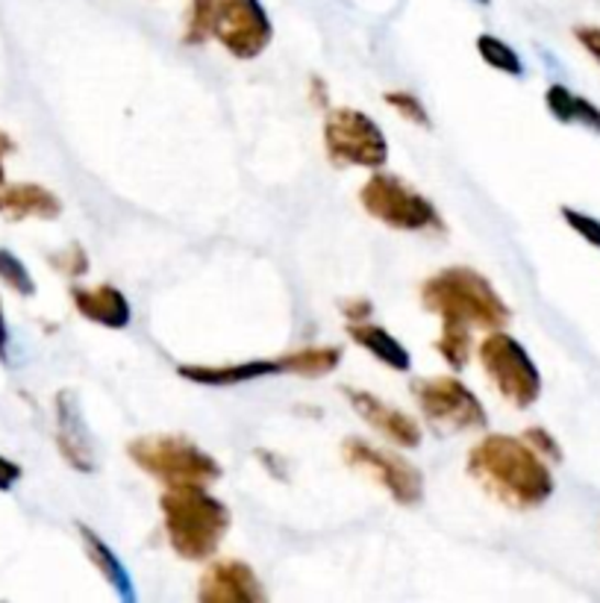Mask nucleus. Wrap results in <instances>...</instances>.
Instances as JSON below:
<instances>
[{
  "label": "nucleus",
  "mask_w": 600,
  "mask_h": 603,
  "mask_svg": "<svg viewBox=\"0 0 600 603\" xmlns=\"http://www.w3.org/2000/svg\"><path fill=\"white\" fill-rule=\"evenodd\" d=\"M177 375L195 386H219V389H227V386L254 383V380H263V377L286 375V371H282V359L277 357L227 362V366H180L177 368Z\"/></svg>",
  "instance_id": "2eb2a0df"
},
{
  "label": "nucleus",
  "mask_w": 600,
  "mask_h": 603,
  "mask_svg": "<svg viewBox=\"0 0 600 603\" xmlns=\"http://www.w3.org/2000/svg\"><path fill=\"white\" fill-rule=\"evenodd\" d=\"M382 101H386V107H391V110L398 112L400 119H407L410 124H415V127H433L427 107H424V101H421L415 92H410V89H391V92L382 94Z\"/></svg>",
  "instance_id": "393cba45"
},
{
  "label": "nucleus",
  "mask_w": 600,
  "mask_h": 603,
  "mask_svg": "<svg viewBox=\"0 0 600 603\" xmlns=\"http://www.w3.org/2000/svg\"><path fill=\"white\" fill-rule=\"evenodd\" d=\"M77 536H80L82 550H86V557H89L91 566L98 568L100 577L115 589V594H119L121 601L136 603V583H133V577H130V571L119 559V554H115L107 541L100 539V533L91 531L89 524H77Z\"/></svg>",
  "instance_id": "f3484780"
},
{
  "label": "nucleus",
  "mask_w": 600,
  "mask_h": 603,
  "mask_svg": "<svg viewBox=\"0 0 600 603\" xmlns=\"http://www.w3.org/2000/svg\"><path fill=\"white\" fill-rule=\"evenodd\" d=\"M12 150H15V142H12V138L7 136L3 130H0V186L7 183V168H3V156L12 154Z\"/></svg>",
  "instance_id": "473e14b6"
},
{
  "label": "nucleus",
  "mask_w": 600,
  "mask_h": 603,
  "mask_svg": "<svg viewBox=\"0 0 600 603\" xmlns=\"http://www.w3.org/2000/svg\"><path fill=\"white\" fill-rule=\"evenodd\" d=\"M359 203L374 221L400 233H445V219L436 203L386 171H371L359 189Z\"/></svg>",
  "instance_id": "39448f33"
},
{
  "label": "nucleus",
  "mask_w": 600,
  "mask_h": 603,
  "mask_svg": "<svg viewBox=\"0 0 600 603\" xmlns=\"http://www.w3.org/2000/svg\"><path fill=\"white\" fill-rule=\"evenodd\" d=\"M574 38H577L582 51L600 65V27H589V24H586V27H577L574 30Z\"/></svg>",
  "instance_id": "c756f323"
},
{
  "label": "nucleus",
  "mask_w": 600,
  "mask_h": 603,
  "mask_svg": "<svg viewBox=\"0 0 600 603\" xmlns=\"http://www.w3.org/2000/svg\"><path fill=\"white\" fill-rule=\"evenodd\" d=\"M0 283H7L21 298H33L36 294V277L30 275V268L24 266V259L12 254L10 247H0Z\"/></svg>",
  "instance_id": "b1692460"
},
{
  "label": "nucleus",
  "mask_w": 600,
  "mask_h": 603,
  "mask_svg": "<svg viewBox=\"0 0 600 603\" xmlns=\"http://www.w3.org/2000/svg\"><path fill=\"white\" fill-rule=\"evenodd\" d=\"M0 215L12 221H54L63 215V201L38 183H3L0 186Z\"/></svg>",
  "instance_id": "dca6fc26"
},
{
  "label": "nucleus",
  "mask_w": 600,
  "mask_h": 603,
  "mask_svg": "<svg viewBox=\"0 0 600 603\" xmlns=\"http://www.w3.org/2000/svg\"><path fill=\"white\" fill-rule=\"evenodd\" d=\"M559 215H563L565 224L571 227V233H577L582 242H589L591 247H598L600 250V221L595 219V215H586V212L571 210V206H563Z\"/></svg>",
  "instance_id": "a878e982"
},
{
  "label": "nucleus",
  "mask_w": 600,
  "mask_h": 603,
  "mask_svg": "<svg viewBox=\"0 0 600 603\" xmlns=\"http://www.w3.org/2000/svg\"><path fill=\"white\" fill-rule=\"evenodd\" d=\"M127 457L165 489L189 483L212 485L224 474L219 459L186 436H142L130 442Z\"/></svg>",
  "instance_id": "20e7f679"
},
{
  "label": "nucleus",
  "mask_w": 600,
  "mask_h": 603,
  "mask_svg": "<svg viewBox=\"0 0 600 603\" xmlns=\"http://www.w3.org/2000/svg\"><path fill=\"white\" fill-rule=\"evenodd\" d=\"M477 357L500 398L515 410H530L542 398V371L515 336L491 330L477 345Z\"/></svg>",
  "instance_id": "423d86ee"
},
{
  "label": "nucleus",
  "mask_w": 600,
  "mask_h": 603,
  "mask_svg": "<svg viewBox=\"0 0 600 603\" xmlns=\"http://www.w3.org/2000/svg\"><path fill=\"white\" fill-rule=\"evenodd\" d=\"M0 362H10V324H7V312H3V301H0Z\"/></svg>",
  "instance_id": "2f4dec72"
},
{
  "label": "nucleus",
  "mask_w": 600,
  "mask_h": 603,
  "mask_svg": "<svg viewBox=\"0 0 600 603\" xmlns=\"http://www.w3.org/2000/svg\"><path fill=\"white\" fill-rule=\"evenodd\" d=\"M545 107L551 112V119H556L559 124H577V127L600 133V107H595L589 98L574 94L563 82H551L547 86Z\"/></svg>",
  "instance_id": "6ab92c4d"
},
{
  "label": "nucleus",
  "mask_w": 600,
  "mask_h": 603,
  "mask_svg": "<svg viewBox=\"0 0 600 603\" xmlns=\"http://www.w3.org/2000/svg\"><path fill=\"white\" fill-rule=\"evenodd\" d=\"M342 348L336 345H310V348H298L282 354V371L295 377H307V380H315V377L333 375L338 366H342Z\"/></svg>",
  "instance_id": "aec40b11"
},
{
  "label": "nucleus",
  "mask_w": 600,
  "mask_h": 603,
  "mask_svg": "<svg viewBox=\"0 0 600 603\" xmlns=\"http://www.w3.org/2000/svg\"><path fill=\"white\" fill-rule=\"evenodd\" d=\"M200 603H263L265 589L247 562L219 559L212 562L198 585Z\"/></svg>",
  "instance_id": "ddd939ff"
},
{
  "label": "nucleus",
  "mask_w": 600,
  "mask_h": 603,
  "mask_svg": "<svg viewBox=\"0 0 600 603\" xmlns=\"http://www.w3.org/2000/svg\"><path fill=\"white\" fill-rule=\"evenodd\" d=\"M212 38L230 56L251 63L268 51L274 38L271 15L263 0H215Z\"/></svg>",
  "instance_id": "9d476101"
},
{
  "label": "nucleus",
  "mask_w": 600,
  "mask_h": 603,
  "mask_svg": "<svg viewBox=\"0 0 600 603\" xmlns=\"http://www.w3.org/2000/svg\"><path fill=\"white\" fill-rule=\"evenodd\" d=\"M327 82H321V77H312V103L324 110L327 107V89H324Z\"/></svg>",
  "instance_id": "72a5a7b5"
},
{
  "label": "nucleus",
  "mask_w": 600,
  "mask_h": 603,
  "mask_svg": "<svg viewBox=\"0 0 600 603\" xmlns=\"http://www.w3.org/2000/svg\"><path fill=\"white\" fill-rule=\"evenodd\" d=\"M474 3H480V7H489L491 0H474Z\"/></svg>",
  "instance_id": "f704fd0d"
},
{
  "label": "nucleus",
  "mask_w": 600,
  "mask_h": 603,
  "mask_svg": "<svg viewBox=\"0 0 600 603\" xmlns=\"http://www.w3.org/2000/svg\"><path fill=\"white\" fill-rule=\"evenodd\" d=\"M410 389L424 421L436 429L438 436L474 433V429H486V424H489V412H486L482 401L459 377H419V380H412Z\"/></svg>",
  "instance_id": "0eeeda50"
},
{
  "label": "nucleus",
  "mask_w": 600,
  "mask_h": 603,
  "mask_svg": "<svg viewBox=\"0 0 600 603\" xmlns=\"http://www.w3.org/2000/svg\"><path fill=\"white\" fill-rule=\"evenodd\" d=\"M338 310L351 324H359V321H371L374 303L368 298H347V301L338 303Z\"/></svg>",
  "instance_id": "c85d7f7f"
},
{
  "label": "nucleus",
  "mask_w": 600,
  "mask_h": 603,
  "mask_svg": "<svg viewBox=\"0 0 600 603\" xmlns=\"http://www.w3.org/2000/svg\"><path fill=\"white\" fill-rule=\"evenodd\" d=\"M342 457L347 466L368 474L374 483H380L391 501L400 506H419L424 501V474L400 454L382 450L354 436L342 442Z\"/></svg>",
  "instance_id": "1a4fd4ad"
},
{
  "label": "nucleus",
  "mask_w": 600,
  "mask_h": 603,
  "mask_svg": "<svg viewBox=\"0 0 600 603\" xmlns=\"http://www.w3.org/2000/svg\"><path fill=\"white\" fill-rule=\"evenodd\" d=\"M56 412V448L59 457L80 474H91L98 468V454H95V439L91 429L82 418L80 401L74 392H59L54 401Z\"/></svg>",
  "instance_id": "f8f14e48"
},
{
  "label": "nucleus",
  "mask_w": 600,
  "mask_h": 603,
  "mask_svg": "<svg viewBox=\"0 0 600 603\" xmlns=\"http://www.w3.org/2000/svg\"><path fill=\"white\" fill-rule=\"evenodd\" d=\"M71 303L82 319L98 324V327L127 330L133 321V306H130L127 294L112 283L74 286Z\"/></svg>",
  "instance_id": "4468645a"
},
{
  "label": "nucleus",
  "mask_w": 600,
  "mask_h": 603,
  "mask_svg": "<svg viewBox=\"0 0 600 603\" xmlns=\"http://www.w3.org/2000/svg\"><path fill=\"white\" fill-rule=\"evenodd\" d=\"M212 19H215V0H189L186 27H182V45L198 47L212 38Z\"/></svg>",
  "instance_id": "5701e85b"
},
{
  "label": "nucleus",
  "mask_w": 600,
  "mask_h": 603,
  "mask_svg": "<svg viewBox=\"0 0 600 603\" xmlns=\"http://www.w3.org/2000/svg\"><path fill=\"white\" fill-rule=\"evenodd\" d=\"M421 303L442 321L480 330H503L512 319V310L489 283V277L465 266H451L427 277L421 283Z\"/></svg>",
  "instance_id": "7ed1b4c3"
},
{
  "label": "nucleus",
  "mask_w": 600,
  "mask_h": 603,
  "mask_svg": "<svg viewBox=\"0 0 600 603\" xmlns=\"http://www.w3.org/2000/svg\"><path fill=\"white\" fill-rule=\"evenodd\" d=\"M474 47H477V56H480L482 63L495 68V71L507 74V77H524V59L503 38L491 36V33H480Z\"/></svg>",
  "instance_id": "412c9836"
},
{
  "label": "nucleus",
  "mask_w": 600,
  "mask_h": 603,
  "mask_svg": "<svg viewBox=\"0 0 600 603\" xmlns=\"http://www.w3.org/2000/svg\"><path fill=\"white\" fill-rule=\"evenodd\" d=\"M47 263H51V266H54L56 271H59V275H65V277L89 275V254H86L80 245L65 247V250H59V254L51 256Z\"/></svg>",
  "instance_id": "bb28decb"
},
{
  "label": "nucleus",
  "mask_w": 600,
  "mask_h": 603,
  "mask_svg": "<svg viewBox=\"0 0 600 603\" xmlns=\"http://www.w3.org/2000/svg\"><path fill=\"white\" fill-rule=\"evenodd\" d=\"M436 354L445 359L454 371H463L471 359V327L456 324V321H442V333L436 338Z\"/></svg>",
  "instance_id": "4be33fe9"
},
{
  "label": "nucleus",
  "mask_w": 600,
  "mask_h": 603,
  "mask_svg": "<svg viewBox=\"0 0 600 603\" xmlns=\"http://www.w3.org/2000/svg\"><path fill=\"white\" fill-rule=\"evenodd\" d=\"M347 336L356 348H363L365 354H371L377 362H382L391 371L407 375L412 368V354L398 336H391L389 330L374 324V321H359V324H347Z\"/></svg>",
  "instance_id": "a211bd4d"
},
{
  "label": "nucleus",
  "mask_w": 600,
  "mask_h": 603,
  "mask_svg": "<svg viewBox=\"0 0 600 603\" xmlns=\"http://www.w3.org/2000/svg\"><path fill=\"white\" fill-rule=\"evenodd\" d=\"M521 439L527 442L530 448L536 450L538 457H545L547 462H563V448L554 439V433L547 427H527L521 433Z\"/></svg>",
  "instance_id": "cd10ccee"
},
{
  "label": "nucleus",
  "mask_w": 600,
  "mask_h": 603,
  "mask_svg": "<svg viewBox=\"0 0 600 603\" xmlns=\"http://www.w3.org/2000/svg\"><path fill=\"white\" fill-rule=\"evenodd\" d=\"M21 477H24V468H21L15 459L0 454V492H12Z\"/></svg>",
  "instance_id": "7c9ffc66"
},
{
  "label": "nucleus",
  "mask_w": 600,
  "mask_h": 603,
  "mask_svg": "<svg viewBox=\"0 0 600 603\" xmlns=\"http://www.w3.org/2000/svg\"><path fill=\"white\" fill-rule=\"evenodd\" d=\"M347 398V403L354 406V412L359 415V421H365L368 427L377 429L382 439L391 442L395 448L412 450L419 448L424 433H421V424L412 415H407L398 406H391L377 394L365 392V389H342Z\"/></svg>",
  "instance_id": "9b49d317"
},
{
  "label": "nucleus",
  "mask_w": 600,
  "mask_h": 603,
  "mask_svg": "<svg viewBox=\"0 0 600 603\" xmlns=\"http://www.w3.org/2000/svg\"><path fill=\"white\" fill-rule=\"evenodd\" d=\"M324 150L338 168L380 171L389 163V138L371 115L351 107L330 110L324 119Z\"/></svg>",
  "instance_id": "6e6552de"
},
{
  "label": "nucleus",
  "mask_w": 600,
  "mask_h": 603,
  "mask_svg": "<svg viewBox=\"0 0 600 603\" xmlns=\"http://www.w3.org/2000/svg\"><path fill=\"white\" fill-rule=\"evenodd\" d=\"M468 474L510 510H536L556 489L547 459L507 433H489L474 445Z\"/></svg>",
  "instance_id": "f257e3e1"
},
{
  "label": "nucleus",
  "mask_w": 600,
  "mask_h": 603,
  "mask_svg": "<svg viewBox=\"0 0 600 603\" xmlns=\"http://www.w3.org/2000/svg\"><path fill=\"white\" fill-rule=\"evenodd\" d=\"M159 510L168 545L177 557L189 562H207L215 557L233 524L227 503L200 483L168 485L159 498Z\"/></svg>",
  "instance_id": "f03ea898"
}]
</instances>
